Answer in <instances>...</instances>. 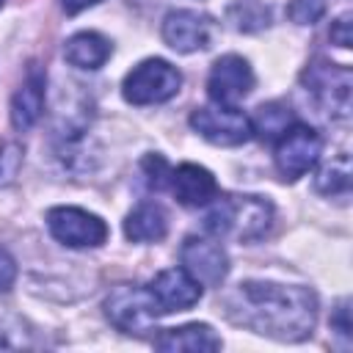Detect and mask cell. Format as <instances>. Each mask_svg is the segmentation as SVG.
Listing matches in <instances>:
<instances>
[{
  "label": "cell",
  "mask_w": 353,
  "mask_h": 353,
  "mask_svg": "<svg viewBox=\"0 0 353 353\" xmlns=\"http://www.w3.org/2000/svg\"><path fill=\"white\" fill-rule=\"evenodd\" d=\"M221 306L234 325L279 342H301L317 325V295L301 284L248 279L223 292Z\"/></svg>",
  "instance_id": "6da1fadb"
},
{
  "label": "cell",
  "mask_w": 353,
  "mask_h": 353,
  "mask_svg": "<svg viewBox=\"0 0 353 353\" xmlns=\"http://www.w3.org/2000/svg\"><path fill=\"white\" fill-rule=\"evenodd\" d=\"M273 223V204L262 196L229 193L215 196L204 215V229L212 237H232L237 243H254L268 234Z\"/></svg>",
  "instance_id": "7a4b0ae2"
},
{
  "label": "cell",
  "mask_w": 353,
  "mask_h": 353,
  "mask_svg": "<svg viewBox=\"0 0 353 353\" xmlns=\"http://www.w3.org/2000/svg\"><path fill=\"white\" fill-rule=\"evenodd\" d=\"M301 83L323 116L336 119V121H345L350 116V91H353L350 69L325 63V61H314L303 69Z\"/></svg>",
  "instance_id": "3957f363"
},
{
  "label": "cell",
  "mask_w": 353,
  "mask_h": 353,
  "mask_svg": "<svg viewBox=\"0 0 353 353\" xmlns=\"http://www.w3.org/2000/svg\"><path fill=\"white\" fill-rule=\"evenodd\" d=\"M105 317L130 336H143L154 328L157 317L163 314L152 290L138 284H116L105 298Z\"/></svg>",
  "instance_id": "277c9868"
},
{
  "label": "cell",
  "mask_w": 353,
  "mask_h": 353,
  "mask_svg": "<svg viewBox=\"0 0 353 353\" xmlns=\"http://www.w3.org/2000/svg\"><path fill=\"white\" fill-rule=\"evenodd\" d=\"M182 88V74L163 58H146L132 66L121 83V94L130 105H160L176 97Z\"/></svg>",
  "instance_id": "5b68a950"
},
{
  "label": "cell",
  "mask_w": 353,
  "mask_h": 353,
  "mask_svg": "<svg viewBox=\"0 0 353 353\" xmlns=\"http://www.w3.org/2000/svg\"><path fill=\"white\" fill-rule=\"evenodd\" d=\"M320 154H323V138L317 135V130L295 121L276 138L273 163L284 182H295L317 165Z\"/></svg>",
  "instance_id": "8992f818"
},
{
  "label": "cell",
  "mask_w": 353,
  "mask_h": 353,
  "mask_svg": "<svg viewBox=\"0 0 353 353\" xmlns=\"http://www.w3.org/2000/svg\"><path fill=\"white\" fill-rule=\"evenodd\" d=\"M190 127L215 146H240L254 135L251 119L243 110H237L234 105H218V102L196 108L190 113Z\"/></svg>",
  "instance_id": "52a82bcc"
},
{
  "label": "cell",
  "mask_w": 353,
  "mask_h": 353,
  "mask_svg": "<svg viewBox=\"0 0 353 353\" xmlns=\"http://www.w3.org/2000/svg\"><path fill=\"white\" fill-rule=\"evenodd\" d=\"M47 229L66 248H97L108 240V223L83 207H52Z\"/></svg>",
  "instance_id": "ba28073f"
},
{
  "label": "cell",
  "mask_w": 353,
  "mask_h": 353,
  "mask_svg": "<svg viewBox=\"0 0 353 353\" xmlns=\"http://www.w3.org/2000/svg\"><path fill=\"white\" fill-rule=\"evenodd\" d=\"M254 88V72L251 63L243 55H221L210 74H207V94L218 105H234L243 97H248Z\"/></svg>",
  "instance_id": "9c48e42d"
},
{
  "label": "cell",
  "mask_w": 353,
  "mask_h": 353,
  "mask_svg": "<svg viewBox=\"0 0 353 353\" xmlns=\"http://www.w3.org/2000/svg\"><path fill=\"white\" fill-rule=\"evenodd\" d=\"M182 268L201 287H221L229 273V256L223 245L212 237H188L179 251Z\"/></svg>",
  "instance_id": "30bf717a"
},
{
  "label": "cell",
  "mask_w": 353,
  "mask_h": 353,
  "mask_svg": "<svg viewBox=\"0 0 353 353\" xmlns=\"http://www.w3.org/2000/svg\"><path fill=\"white\" fill-rule=\"evenodd\" d=\"M163 41L176 52H199L212 41V19L207 14L176 8L163 19Z\"/></svg>",
  "instance_id": "8fae6325"
},
{
  "label": "cell",
  "mask_w": 353,
  "mask_h": 353,
  "mask_svg": "<svg viewBox=\"0 0 353 353\" xmlns=\"http://www.w3.org/2000/svg\"><path fill=\"white\" fill-rule=\"evenodd\" d=\"M157 306L163 314L168 312H185L190 306L199 303L201 298V284L185 270V268H168V270H160L152 284H149Z\"/></svg>",
  "instance_id": "7c38bea8"
},
{
  "label": "cell",
  "mask_w": 353,
  "mask_h": 353,
  "mask_svg": "<svg viewBox=\"0 0 353 353\" xmlns=\"http://www.w3.org/2000/svg\"><path fill=\"white\" fill-rule=\"evenodd\" d=\"M47 74L39 69V63L28 66L25 80L19 83V88L11 97V124L19 132H28L30 127H36V121L44 113V97H47Z\"/></svg>",
  "instance_id": "4fadbf2b"
},
{
  "label": "cell",
  "mask_w": 353,
  "mask_h": 353,
  "mask_svg": "<svg viewBox=\"0 0 353 353\" xmlns=\"http://www.w3.org/2000/svg\"><path fill=\"white\" fill-rule=\"evenodd\" d=\"M168 188L176 196V201L185 207H207L218 196V182H215L212 171H207L204 165H196V163L176 165L171 171Z\"/></svg>",
  "instance_id": "5bb4252c"
},
{
  "label": "cell",
  "mask_w": 353,
  "mask_h": 353,
  "mask_svg": "<svg viewBox=\"0 0 353 353\" xmlns=\"http://www.w3.org/2000/svg\"><path fill=\"white\" fill-rule=\"evenodd\" d=\"M221 336L207 323H185L179 328H165L154 336V347L168 353H210L221 350Z\"/></svg>",
  "instance_id": "9a60e30c"
},
{
  "label": "cell",
  "mask_w": 353,
  "mask_h": 353,
  "mask_svg": "<svg viewBox=\"0 0 353 353\" xmlns=\"http://www.w3.org/2000/svg\"><path fill=\"white\" fill-rule=\"evenodd\" d=\"M113 52V44L97 30H80L66 39L63 58L77 69H99Z\"/></svg>",
  "instance_id": "2e32d148"
},
{
  "label": "cell",
  "mask_w": 353,
  "mask_h": 353,
  "mask_svg": "<svg viewBox=\"0 0 353 353\" xmlns=\"http://www.w3.org/2000/svg\"><path fill=\"white\" fill-rule=\"evenodd\" d=\"M168 232V215L157 201H141L124 218V234L132 243H157Z\"/></svg>",
  "instance_id": "e0dca14e"
},
{
  "label": "cell",
  "mask_w": 353,
  "mask_h": 353,
  "mask_svg": "<svg viewBox=\"0 0 353 353\" xmlns=\"http://www.w3.org/2000/svg\"><path fill=\"white\" fill-rule=\"evenodd\" d=\"M350 188V157L342 152L325 163L314 176V190L323 196H342Z\"/></svg>",
  "instance_id": "ac0fdd59"
},
{
  "label": "cell",
  "mask_w": 353,
  "mask_h": 353,
  "mask_svg": "<svg viewBox=\"0 0 353 353\" xmlns=\"http://www.w3.org/2000/svg\"><path fill=\"white\" fill-rule=\"evenodd\" d=\"M290 124H295V121H292V113H290V108H284V105H279V102L259 105V108H256V116L251 119V130H254L256 135H262L265 141L279 138Z\"/></svg>",
  "instance_id": "d6986e66"
},
{
  "label": "cell",
  "mask_w": 353,
  "mask_h": 353,
  "mask_svg": "<svg viewBox=\"0 0 353 353\" xmlns=\"http://www.w3.org/2000/svg\"><path fill=\"white\" fill-rule=\"evenodd\" d=\"M229 22L243 33H254L270 25V11L262 0H234L229 6Z\"/></svg>",
  "instance_id": "ffe728a7"
},
{
  "label": "cell",
  "mask_w": 353,
  "mask_h": 353,
  "mask_svg": "<svg viewBox=\"0 0 353 353\" xmlns=\"http://www.w3.org/2000/svg\"><path fill=\"white\" fill-rule=\"evenodd\" d=\"M22 347H33V331L19 314L0 309V350H22Z\"/></svg>",
  "instance_id": "44dd1931"
},
{
  "label": "cell",
  "mask_w": 353,
  "mask_h": 353,
  "mask_svg": "<svg viewBox=\"0 0 353 353\" xmlns=\"http://www.w3.org/2000/svg\"><path fill=\"white\" fill-rule=\"evenodd\" d=\"M22 154L25 152L17 141H11V138L0 141V188L11 185L17 179V174L22 168Z\"/></svg>",
  "instance_id": "7402d4cb"
},
{
  "label": "cell",
  "mask_w": 353,
  "mask_h": 353,
  "mask_svg": "<svg viewBox=\"0 0 353 353\" xmlns=\"http://www.w3.org/2000/svg\"><path fill=\"white\" fill-rule=\"evenodd\" d=\"M141 168H143V176H146V185H149V188H154V190H160V188H168V179H171V168H168V163H165L160 154L149 152V154L143 157Z\"/></svg>",
  "instance_id": "603a6c76"
},
{
  "label": "cell",
  "mask_w": 353,
  "mask_h": 353,
  "mask_svg": "<svg viewBox=\"0 0 353 353\" xmlns=\"http://www.w3.org/2000/svg\"><path fill=\"white\" fill-rule=\"evenodd\" d=\"M287 14L298 25H314L325 14V0H290Z\"/></svg>",
  "instance_id": "cb8c5ba5"
},
{
  "label": "cell",
  "mask_w": 353,
  "mask_h": 353,
  "mask_svg": "<svg viewBox=\"0 0 353 353\" xmlns=\"http://www.w3.org/2000/svg\"><path fill=\"white\" fill-rule=\"evenodd\" d=\"M331 41L342 50H347L353 44V36H350V14H342L339 19L331 22Z\"/></svg>",
  "instance_id": "d4e9b609"
},
{
  "label": "cell",
  "mask_w": 353,
  "mask_h": 353,
  "mask_svg": "<svg viewBox=\"0 0 353 353\" xmlns=\"http://www.w3.org/2000/svg\"><path fill=\"white\" fill-rule=\"evenodd\" d=\"M14 279H17V262L6 248H0V292L11 290Z\"/></svg>",
  "instance_id": "484cf974"
},
{
  "label": "cell",
  "mask_w": 353,
  "mask_h": 353,
  "mask_svg": "<svg viewBox=\"0 0 353 353\" xmlns=\"http://www.w3.org/2000/svg\"><path fill=\"white\" fill-rule=\"evenodd\" d=\"M331 328L347 342L350 339V309H347V301H342L336 309H334V317H331Z\"/></svg>",
  "instance_id": "4316f807"
},
{
  "label": "cell",
  "mask_w": 353,
  "mask_h": 353,
  "mask_svg": "<svg viewBox=\"0 0 353 353\" xmlns=\"http://www.w3.org/2000/svg\"><path fill=\"white\" fill-rule=\"evenodd\" d=\"M99 0H61V6H63V11L66 14H80V11H85L88 6H97Z\"/></svg>",
  "instance_id": "83f0119b"
},
{
  "label": "cell",
  "mask_w": 353,
  "mask_h": 353,
  "mask_svg": "<svg viewBox=\"0 0 353 353\" xmlns=\"http://www.w3.org/2000/svg\"><path fill=\"white\" fill-rule=\"evenodd\" d=\"M3 3H6V0H0V8H3Z\"/></svg>",
  "instance_id": "f1b7e54d"
}]
</instances>
